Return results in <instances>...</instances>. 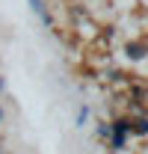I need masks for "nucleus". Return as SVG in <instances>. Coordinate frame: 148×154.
<instances>
[{
    "instance_id": "1",
    "label": "nucleus",
    "mask_w": 148,
    "mask_h": 154,
    "mask_svg": "<svg viewBox=\"0 0 148 154\" xmlns=\"http://www.w3.org/2000/svg\"><path fill=\"white\" fill-rule=\"evenodd\" d=\"M30 6H33V12H36L45 24H51V15H48V9H45V3H42V0H30Z\"/></svg>"
}]
</instances>
